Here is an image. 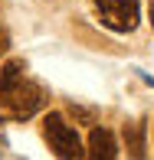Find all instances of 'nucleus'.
Returning <instances> with one entry per match:
<instances>
[{
	"label": "nucleus",
	"instance_id": "nucleus-1",
	"mask_svg": "<svg viewBox=\"0 0 154 160\" xmlns=\"http://www.w3.org/2000/svg\"><path fill=\"white\" fill-rule=\"evenodd\" d=\"M46 88H43L40 82H30V78H17L13 85H3L0 88V108H3L10 118H17V121H26V118H33L36 111H40L43 105H46Z\"/></svg>",
	"mask_w": 154,
	"mask_h": 160
},
{
	"label": "nucleus",
	"instance_id": "nucleus-2",
	"mask_svg": "<svg viewBox=\"0 0 154 160\" xmlns=\"http://www.w3.org/2000/svg\"><path fill=\"white\" fill-rule=\"evenodd\" d=\"M43 137H46L49 150H53L59 160H82L85 157V147L79 141V131L62 118L59 111H49L43 118Z\"/></svg>",
	"mask_w": 154,
	"mask_h": 160
},
{
	"label": "nucleus",
	"instance_id": "nucleus-3",
	"mask_svg": "<svg viewBox=\"0 0 154 160\" xmlns=\"http://www.w3.org/2000/svg\"><path fill=\"white\" fill-rule=\"evenodd\" d=\"M95 10H98L102 23L115 33H131L138 26V17H141V7L138 0H92Z\"/></svg>",
	"mask_w": 154,
	"mask_h": 160
},
{
	"label": "nucleus",
	"instance_id": "nucleus-4",
	"mask_svg": "<svg viewBox=\"0 0 154 160\" xmlns=\"http://www.w3.org/2000/svg\"><path fill=\"white\" fill-rule=\"evenodd\" d=\"M118 157V141L112 131L105 128H92L89 134V147H85V160H115Z\"/></svg>",
	"mask_w": 154,
	"mask_h": 160
},
{
	"label": "nucleus",
	"instance_id": "nucleus-5",
	"mask_svg": "<svg viewBox=\"0 0 154 160\" xmlns=\"http://www.w3.org/2000/svg\"><path fill=\"white\" fill-rule=\"evenodd\" d=\"M125 144H128L135 160H148V144H144V121L125 124Z\"/></svg>",
	"mask_w": 154,
	"mask_h": 160
},
{
	"label": "nucleus",
	"instance_id": "nucleus-6",
	"mask_svg": "<svg viewBox=\"0 0 154 160\" xmlns=\"http://www.w3.org/2000/svg\"><path fill=\"white\" fill-rule=\"evenodd\" d=\"M23 72H26L23 59H10L3 65V72H0V88H3V85H13L17 78H23Z\"/></svg>",
	"mask_w": 154,
	"mask_h": 160
},
{
	"label": "nucleus",
	"instance_id": "nucleus-7",
	"mask_svg": "<svg viewBox=\"0 0 154 160\" xmlns=\"http://www.w3.org/2000/svg\"><path fill=\"white\" fill-rule=\"evenodd\" d=\"M69 111L76 114L79 121H85V124H95V111H89V108H79V105H69Z\"/></svg>",
	"mask_w": 154,
	"mask_h": 160
},
{
	"label": "nucleus",
	"instance_id": "nucleus-8",
	"mask_svg": "<svg viewBox=\"0 0 154 160\" xmlns=\"http://www.w3.org/2000/svg\"><path fill=\"white\" fill-rule=\"evenodd\" d=\"M7 49H10V33L0 26V56H7Z\"/></svg>",
	"mask_w": 154,
	"mask_h": 160
},
{
	"label": "nucleus",
	"instance_id": "nucleus-9",
	"mask_svg": "<svg viewBox=\"0 0 154 160\" xmlns=\"http://www.w3.org/2000/svg\"><path fill=\"white\" fill-rule=\"evenodd\" d=\"M151 23H154V0H151Z\"/></svg>",
	"mask_w": 154,
	"mask_h": 160
}]
</instances>
